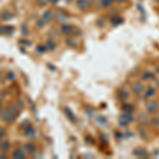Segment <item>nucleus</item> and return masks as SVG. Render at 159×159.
Instances as JSON below:
<instances>
[{
    "label": "nucleus",
    "mask_w": 159,
    "mask_h": 159,
    "mask_svg": "<svg viewBox=\"0 0 159 159\" xmlns=\"http://www.w3.org/2000/svg\"><path fill=\"white\" fill-rule=\"evenodd\" d=\"M17 115H18V109H17V106L16 105H9L3 111L1 112V118L4 122H12L16 119Z\"/></svg>",
    "instance_id": "1"
},
{
    "label": "nucleus",
    "mask_w": 159,
    "mask_h": 159,
    "mask_svg": "<svg viewBox=\"0 0 159 159\" xmlns=\"http://www.w3.org/2000/svg\"><path fill=\"white\" fill-rule=\"evenodd\" d=\"M14 32V28L11 25H1L0 27V34H12Z\"/></svg>",
    "instance_id": "2"
},
{
    "label": "nucleus",
    "mask_w": 159,
    "mask_h": 159,
    "mask_svg": "<svg viewBox=\"0 0 159 159\" xmlns=\"http://www.w3.org/2000/svg\"><path fill=\"white\" fill-rule=\"evenodd\" d=\"M13 157L15 159H24L25 157L24 150H22V148H16V150L13 152Z\"/></svg>",
    "instance_id": "3"
},
{
    "label": "nucleus",
    "mask_w": 159,
    "mask_h": 159,
    "mask_svg": "<svg viewBox=\"0 0 159 159\" xmlns=\"http://www.w3.org/2000/svg\"><path fill=\"white\" fill-rule=\"evenodd\" d=\"M66 18H67V14H66V13H64V12H61V11H57V12H56V14H55V19L57 20L58 22L65 21Z\"/></svg>",
    "instance_id": "4"
},
{
    "label": "nucleus",
    "mask_w": 159,
    "mask_h": 159,
    "mask_svg": "<svg viewBox=\"0 0 159 159\" xmlns=\"http://www.w3.org/2000/svg\"><path fill=\"white\" fill-rule=\"evenodd\" d=\"M73 27L70 25H64L63 27H61V32L64 33V34H71V33L73 32Z\"/></svg>",
    "instance_id": "5"
},
{
    "label": "nucleus",
    "mask_w": 159,
    "mask_h": 159,
    "mask_svg": "<svg viewBox=\"0 0 159 159\" xmlns=\"http://www.w3.org/2000/svg\"><path fill=\"white\" fill-rule=\"evenodd\" d=\"M10 141H7V140H3V141H1L0 142V150L2 151V152H7V150L10 148Z\"/></svg>",
    "instance_id": "6"
},
{
    "label": "nucleus",
    "mask_w": 159,
    "mask_h": 159,
    "mask_svg": "<svg viewBox=\"0 0 159 159\" xmlns=\"http://www.w3.org/2000/svg\"><path fill=\"white\" fill-rule=\"evenodd\" d=\"M76 6L79 7V9L85 10V9H87V7H88V2H87V0H78Z\"/></svg>",
    "instance_id": "7"
},
{
    "label": "nucleus",
    "mask_w": 159,
    "mask_h": 159,
    "mask_svg": "<svg viewBox=\"0 0 159 159\" xmlns=\"http://www.w3.org/2000/svg\"><path fill=\"white\" fill-rule=\"evenodd\" d=\"M25 148L28 150L29 153H34L35 151H36V147H35L34 144H32V143H27V144L25 145Z\"/></svg>",
    "instance_id": "8"
},
{
    "label": "nucleus",
    "mask_w": 159,
    "mask_h": 159,
    "mask_svg": "<svg viewBox=\"0 0 159 159\" xmlns=\"http://www.w3.org/2000/svg\"><path fill=\"white\" fill-rule=\"evenodd\" d=\"M43 19L45 20V21H50V20L52 19V13H51V11H46L43 13Z\"/></svg>",
    "instance_id": "9"
},
{
    "label": "nucleus",
    "mask_w": 159,
    "mask_h": 159,
    "mask_svg": "<svg viewBox=\"0 0 159 159\" xmlns=\"http://www.w3.org/2000/svg\"><path fill=\"white\" fill-rule=\"evenodd\" d=\"M25 136H28V137H31V136H33V135H34V129H33L32 126L25 127Z\"/></svg>",
    "instance_id": "10"
},
{
    "label": "nucleus",
    "mask_w": 159,
    "mask_h": 159,
    "mask_svg": "<svg viewBox=\"0 0 159 159\" xmlns=\"http://www.w3.org/2000/svg\"><path fill=\"white\" fill-rule=\"evenodd\" d=\"M100 2H101V6L103 7H109L110 4L114 2V0H100Z\"/></svg>",
    "instance_id": "11"
},
{
    "label": "nucleus",
    "mask_w": 159,
    "mask_h": 159,
    "mask_svg": "<svg viewBox=\"0 0 159 159\" xmlns=\"http://www.w3.org/2000/svg\"><path fill=\"white\" fill-rule=\"evenodd\" d=\"M1 16H2V19H3V20H9V19L12 18L11 13H9V12H3Z\"/></svg>",
    "instance_id": "12"
},
{
    "label": "nucleus",
    "mask_w": 159,
    "mask_h": 159,
    "mask_svg": "<svg viewBox=\"0 0 159 159\" xmlns=\"http://www.w3.org/2000/svg\"><path fill=\"white\" fill-rule=\"evenodd\" d=\"M47 47H48V49H54V47H55V43H53V40L52 39H49L47 42Z\"/></svg>",
    "instance_id": "13"
},
{
    "label": "nucleus",
    "mask_w": 159,
    "mask_h": 159,
    "mask_svg": "<svg viewBox=\"0 0 159 159\" xmlns=\"http://www.w3.org/2000/svg\"><path fill=\"white\" fill-rule=\"evenodd\" d=\"M21 32L24 35H28L29 34V30H28V27L25 25H21Z\"/></svg>",
    "instance_id": "14"
},
{
    "label": "nucleus",
    "mask_w": 159,
    "mask_h": 159,
    "mask_svg": "<svg viewBox=\"0 0 159 159\" xmlns=\"http://www.w3.org/2000/svg\"><path fill=\"white\" fill-rule=\"evenodd\" d=\"M155 107H156V103L155 102H152V105H151V103L148 105V111H153L155 109Z\"/></svg>",
    "instance_id": "15"
},
{
    "label": "nucleus",
    "mask_w": 159,
    "mask_h": 159,
    "mask_svg": "<svg viewBox=\"0 0 159 159\" xmlns=\"http://www.w3.org/2000/svg\"><path fill=\"white\" fill-rule=\"evenodd\" d=\"M45 24H46V22H45V20H43V19L37 20V25H38V27L42 28V27H43V25H45Z\"/></svg>",
    "instance_id": "16"
},
{
    "label": "nucleus",
    "mask_w": 159,
    "mask_h": 159,
    "mask_svg": "<svg viewBox=\"0 0 159 159\" xmlns=\"http://www.w3.org/2000/svg\"><path fill=\"white\" fill-rule=\"evenodd\" d=\"M4 133H6V132H4V129L0 126V140H1V138L4 136Z\"/></svg>",
    "instance_id": "17"
},
{
    "label": "nucleus",
    "mask_w": 159,
    "mask_h": 159,
    "mask_svg": "<svg viewBox=\"0 0 159 159\" xmlns=\"http://www.w3.org/2000/svg\"><path fill=\"white\" fill-rule=\"evenodd\" d=\"M38 2H39L40 4H43V6H45L47 2H49V0H38Z\"/></svg>",
    "instance_id": "18"
},
{
    "label": "nucleus",
    "mask_w": 159,
    "mask_h": 159,
    "mask_svg": "<svg viewBox=\"0 0 159 159\" xmlns=\"http://www.w3.org/2000/svg\"><path fill=\"white\" fill-rule=\"evenodd\" d=\"M49 2H50V3H52V4H55V3H57V2H58V0H49Z\"/></svg>",
    "instance_id": "19"
},
{
    "label": "nucleus",
    "mask_w": 159,
    "mask_h": 159,
    "mask_svg": "<svg viewBox=\"0 0 159 159\" xmlns=\"http://www.w3.org/2000/svg\"><path fill=\"white\" fill-rule=\"evenodd\" d=\"M38 48V51H40V52H43V51H45V49H43V47H37Z\"/></svg>",
    "instance_id": "20"
},
{
    "label": "nucleus",
    "mask_w": 159,
    "mask_h": 159,
    "mask_svg": "<svg viewBox=\"0 0 159 159\" xmlns=\"http://www.w3.org/2000/svg\"><path fill=\"white\" fill-rule=\"evenodd\" d=\"M20 43H25V45H30V43H27L25 40H20Z\"/></svg>",
    "instance_id": "21"
},
{
    "label": "nucleus",
    "mask_w": 159,
    "mask_h": 159,
    "mask_svg": "<svg viewBox=\"0 0 159 159\" xmlns=\"http://www.w3.org/2000/svg\"><path fill=\"white\" fill-rule=\"evenodd\" d=\"M1 81H2V75L0 74V83H1Z\"/></svg>",
    "instance_id": "22"
},
{
    "label": "nucleus",
    "mask_w": 159,
    "mask_h": 159,
    "mask_svg": "<svg viewBox=\"0 0 159 159\" xmlns=\"http://www.w3.org/2000/svg\"><path fill=\"white\" fill-rule=\"evenodd\" d=\"M118 1H120V2H123V1H125V0H118Z\"/></svg>",
    "instance_id": "23"
}]
</instances>
